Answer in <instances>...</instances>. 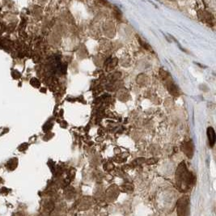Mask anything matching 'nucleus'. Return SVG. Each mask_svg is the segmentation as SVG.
Returning <instances> with one entry per match:
<instances>
[{
	"label": "nucleus",
	"instance_id": "obj_1",
	"mask_svg": "<svg viewBox=\"0 0 216 216\" xmlns=\"http://www.w3.org/2000/svg\"><path fill=\"white\" fill-rule=\"evenodd\" d=\"M207 136H208L210 145L213 146L215 142V134H214V129L212 127H209L207 129Z\"/></svg>",
	"mask_w": 216,
	"mask_h": 216
}]
</instances>
